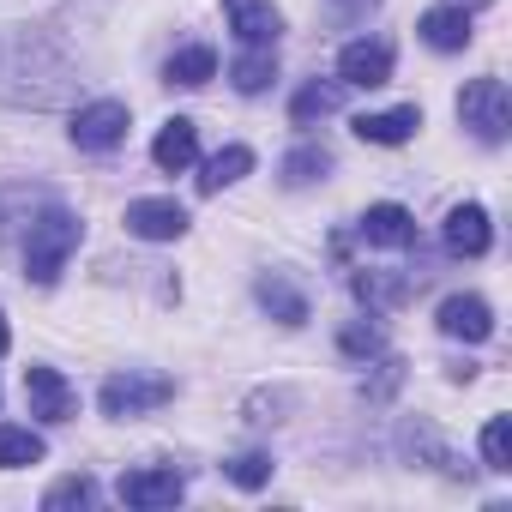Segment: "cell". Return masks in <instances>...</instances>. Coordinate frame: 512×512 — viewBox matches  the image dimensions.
Instances as JSON below:
<instances>
[{
	"label": "cell",
	"instance_id": "8fae6325",
	"mask_svg": "<svg viewBox=\"0 0 512 512\" xmlns=\"http://www.w3.org/2000/svg\"><path fill=\"white\" fill-rule=\"evenodd\" d=\"M440 332L464 338V344H482V338H494V308L482 296H446L440 302Z\"/></svg>",
	"mask_w": 512,
	"mask_h": 512
},
{
	"label": "cell",
	"instance_id": "d6986e66",
	"mask_svg": "<svg viewBox=\"0 0 512 512\" xmlns=\"http://www.w3.org/2000/svg\"><path fill=\"white\" fill-rule=\"evenodd\" d=\"M211 73H217V49H205V43L175 49V55H169V67H163V79H169V85H181V91L211 85Z\"/></svg>",
	"mask_w": 512,
	"mask_h": 512
},
{
	"label": "cell",
	"instance_id": "277c9868",
	"mask_svg": "<svg viewBox=\"0 0 512 512\" xmlns=\"http://www.w3.org/2000/svg\"><path fill=\"white\" fill-rule=\"evenodd\" d=\"M127 127H133L127 103L103 97V103H85V109L73 115V145H79V151H115V145L127 139Z\"/></svg>",
	"mask_w": 512,
	"mask_h": 512
},
{
	"label": "cell",
	"instance_id": "5b68a950",
	"mask_svg": "<svg viewBox=\"0 0 512 512\" xmlns=\"http://www.w3.org/2000/svg\"><path fill=\"white\" fill-rule=\"evenodd\" d=\"M115 494H121L127 506H139V512H157V506H175V500L187 494V476H181L175 464H157V470H127Z\"/></svg>",
	"mask_w": 512,
	"mask_h": 512
},
{
	"label": "cell",
	"instance_id": "e0dca14e",
	"mask_svg": "<svg viewBox=\"0 0 512 512\" xmlns=\"http://www.w3.org/2000/svg\"><path fill=\"white\" fill-rule=\"evenodd\" d=\"M416 127H422V109H416V103L386 109V115H356V133H362L368 145H404Z\"/></svg>",
	"mask_w": 512,
	"mask_h": 512
},
{
	"label": "cell",
	"instance_id": "44dd1931",
	"mask_svg": "<svg viewBox=\"0 0 512 512\" xmlns=\"http://www.w3.org/2000/svg\"><path fill=\"white\" fill-rule=\"evenodd\" d=\"M43 434L37 428H13V422H0V470H25V464H43Z\"/></svg>",
	"mask_w": 512,
	"mask_h": 512
},
{
	"label": "cell",
	"instance_id": "4fadbf2b",
	"mask_svg": "<svg viewBox=\"0 0 512 512\" xmlns=\"http://www.w3.org/2000/svg\"><path fill=\"white\" fill-rule=\"evenodd\" d=\"M356 229H362V241H374V247H416V217H410L404 205H368Z\"/></svg>",
	"mask_w": 512,
	"mask_h": 512
},
{
	"label": "cell",
	"instance_id": "f1b7e54d",
	"mask_svg": "<svg viewBox=\"0 0 512 512\" xmlns=\"http://www.w3.org/2000/svg\"><path fill=\"white\" fill-rule=\"evenodd\" d=\"M7 344H13V332H7V314H0V356H7Z\"/></svg>",
	"mask_w": 512,
	"mask_h": 512
},
{
	"label": "cell",
	"instance_id": "9a60e30c",
	"mask_svg": "<svg viewBox=\"0 0 512 512\" xmlns=\"http://www.w3.org/2000/svg\"><path fill=\"white\" fill-rule=\"evenodd\" d=\"M253 296H260V308L278 320V326H308V296L290 284V278H260V284H253Z\"/></svg>",
	"mask_w": 512,
	"mask_h": 512
},
{
	"label": "cell",
	"instance_id": "9c48e42d",
	"mask_svg": "<svg viewBox=\"0 0 512 512\" xmlns=\"http://www.w3.org/2000/svg\"><path fill=\"white\" fill-rule=\"evenodd\" d=\"M223 13H229V31H235L247 49H272L278 31H284V19H278L272 0H223Z\"/></svg>",
	"mask_w": 512,
	"mask_h": 512
},
{
	"label": "cell",
	"instance_id": "8992f818",
	"mask_svg": "<svg viewBox=\"0 0 512 512\" xmlns=\"http://www.w3.org/2000/svg\"><path fill=\"white\" fill-rule=\"evenodd\" d=\"M25 404H31V416H43V422H67V416L79 410V392L67 386L61 368H25Z\"/></svg>",
	"mask_w": 512,
	"mask_h": 512
},
{
	"label": "cell",
	"instance_id": "7c38bea8",
	"mask_svg": "<svg viewBox=\"0 0 512 512\" xmlns=\"http://www.w3.org/2000/svg\"><path fill=\"white\" fill-rule=\"evenodd\" d=\"M416 37L428 43V49H440V55H458V49H470V13L464 7H428L422 13V25H416Z\"/></svg>",
	"mask_w": 512,
	"mask_h": 512
},
{
	"label": "cell",
	"instance_id": "7a4b0ae2",
	"mask_svg": "<svg viewBox=\"0 0 512 512\" xmlns=\"http://www.w3.org/2000/svg\"><path fill=\"white\" fill-rule=\"evenodd\" d=\"M458 121H464L482 145H500L506 127H512V97H506V85H500L494 73L470 79V85L458 91Z\"/></svg>",
	"mask_w": 512,
	"mask_h": 512
},
{
	"label": "cell",
	"instance_id": "603a6c76",
	"mask_svg": "<svg viewBox=\"0 0 512 512\" xmlns=\"http://www.w3.org/2000/svg\"><path fill=\"white\" fill-rule=\"evenodd\" d=\"M332 175V151L326 145H296L290 157H284V187H314V181H326Z\"/></svg>",
	"mask_w": 512,
	"mask_h": 512
},
{
	"label": "cell",
	"instance_id": "ffe728a7",
	"mask_svg": "<svg viewBox=\"0 0 512 512\" xmlns=\"http://www.w3.org/2000/svg\"><path fill=\"white\" fill-rule=\"evenodd\" d=\"M229 79H235V91H241V97H260V91L278 79V55H272V49H247V55H235Z\"/></svg>",
	"mask_w": 512,
	"mask_h": 512
},
{
	"label": "cell",
	"instance_id": "83f0119b",
	"mask_svg": "<svg viewBox=\"0 0 512 512\" xmlns=\"http://www.w3.org/2000/svg\"><path fill=\"white\" fill-rule=\"evenodd\" d=\"M398 380H404V362H398V356H386V362H380V380H374V386H362V398H368V404H386V398L398 392Z\"/></svg>",
	"mask_w": 512,
	"mask_h": 512
},
{
	"label": "cell",
	"instance_id": "484cf974",
	"mask_svg": "<svg viewBox=\"0 0 512 512\" xmlns=\"http://www.w3.org/2000/svg\"><path fill=\"white\" fill-rule=\"evenodd\" d=\"M223 476H229L235 488H266V482H272V458H266V452H241V458L223 464Z\"/></svg>",
	"mask_w": 512,
	"mask_h": 512
},
{
	"label": "cell",
	"instance_id": "ac0fdd59",
	"mask_svg": "<svg viewBox=\"0 0 512 512\" xmlns=\"http://www.w3.org/2000/svg\"><path fill=\"white\" fill-rule=\"evenodd\" d=\"M350 290H356V302H368V308H404V302H410V290H416V278H392V272H350Z\"/></svg>",
	"mask_w": 512,
	"mask_h": 512
},
{
	"label": "cell",
	"instance_id": "ba28073f",
	"mask_svg": "<svg viewBox=\"0 0 512 512\" xmlns=\"http://www.w3.org/2000/svg\"><path fill=\"white\" fill-rule=\"evenodd\" d=\"M127 229L139 241H181L187 235V205H175V199H133L127 205Z\"/></svg>",
	"mask_w": 512,
	"mask_h": 512
},
{
	"label": "cell",
	"instance_id": "5bb4252c",
	"mask_svg": "<svg viewBox=\"0 0 512 512\" xmlns=\"http://www.w3.org/2000/svg\"><path fill=\"white\" fill-rule=\"evenodd\" d=\"M193 157H199V127H193L187 115L163 121V133H157V145H151V163H157V169H169V175H181Z\"/></svg>",
	"mask_w": 512,
	"mask_h": 512
},
{
	"label": "cell",
	"instance_id": "d4e9b609",
	"mask_svg": "<svg viewBox=\"0 0 512 512\" xmlns=\"http://www.w3.org/2000/svg\"><path fill=\"white\" fill-rule=\"evenodd\" d=\"M482 464L488 470H512V422L506 416H488V428H482Z\"/></svg>",
	"mask_w": 512,
	"mask_h": 512
},
{
	"label": "cell",
	"instance_id": "3957f363",
	"mask_svg": "<svg viewBox=\"0 0 512 512\" xmlns=\"http://www.w3.org/2000/svg\"><path fill=\"white\" fill-rule=\"evenodd\" d=\"M175 398V380L169 374H109L103 380V392H97V404H103V416H115V422H127V416H145V410H163Z\"/></svg>",
	"mask_w": 512,
	"mask_h": 512
},
{
	"label": "cell",
	"instance_id": "2e32d148",
	"mask_svg": "<svg viewBox=\"0 0 512 512\" xmlns=\"http://www.w3.org/2000/svg\"><path fill=\"white\" fill-rule=\"evenodd\" d=\"M344 91H350L344 79H326V85L314 79V85H302V91L290 97V121H296V127H314V121L338 115V109H344Z\"/></svg>",
	"mask_w": 512,
	"mask_h": 512
},
{
	"label": "cell",
	"instance_id": "30bf717a",
	"mask_svg": "<svg viewBox=\"0 0 512 512\" xmlns=\"http://www.w3.org/2000/svg\"><path fill=\"white\" fill-rule=\"evenodd\" d=\"M494 241V223L482 205H452L446 211V253H458V260H482Z\"/></svg>",
	"mask_w": 512,
	"mask_h": 512
},
{
	"label": "cell",
	"instance_id": "cb8c5ba5",
	"mask_svg": "<svg viewBox=\"0 0 512 512\" xmlns=\"http://www.w3.org/2000/svg\"><path fill=\"white\" fill-rule=\"evenodd\" d=\"M91 500H97V482H91L85 470L61 476V482H55V488L43 494V506H49V512H67V506H91Z\"/></svg>",
	"mask_w": 512,
	"mask_h": 512
},
{
	"label": "cell",
	"instance_id": "7402d4cb",
	"mask_svg": "<svg viewBox=\"0 0 512 512\" xmlns=\"http://www.w3.org/2000/svg\"><path fill=\"white\" fill-rule=\"evenodd\" d=\"M247 169H253V151H247V145H223V151L205 163V175H199V193H223V187H235Z\"/></svg>",
	"mask_w": 512,
	"mask_h": 512
},
{
	"label": "cell",
	"instance_id": "52a82bcc",
	"mask_svg": "<svg viewBox=\"0 0 512 512\" xmlns=\"http://www.w3.org/2000/svg\"><path fill=\"white\" fill-rule=\"evenodd\" d=\"M338 79L344 85H356V91H380L386 79H392V49L386 43H344V55H338Z\"/></svg>",
	"mask_w": 512,
	"mask_h": 512
},
{
	"label": "cell",
	"instance_id": "4316f807",
	"mask_svg": "<svg viewBox=\"0 0 512 512\" xmlns=\"http://www.w3.org/2000/svg\"><path fill=\"white\" fill-rule=\"evenodd\" d=\"M338 350H344V356H356V362H368V356H380V350H386V338H380V326L356 320V326H344V332H338Z\"/></svg>",
	"mask_w": 512,
	"mask_h": 512
},
{
	"label": "cell",
	"instance_id": "f546056e",
	"mask_svg": "<svg viewBox=\"0 0 512 512\" xmlns=\"http://www.w3.org/2000/svg\"><path fill=\"white\" fill-rule=\"evenodd\" d=\"M338 7H344V13H362V7H374V0H338Z\"/></svg>",
	"mask_w": 512,
	"mask_h": 512
},
{
	"label": "cell",
	"instance_id": "6da1fadb",
	"mask_svg": "<svg viewBox=\"0 0 512 512\" xmlns=\"http://www.w3.org/2000/svg\"><path fill=\"white\" fill-rule=\"evenodd\" d=\"M79 241H85V223H79L73 211L49 205L43 217H31V235H25V278L49 290V284L67 272V260L79 253Z\"/></svg>",
	"mask_w": 512,
	"mask_h": 512
},
{
	"label": "cell",
	"instance_id": "4dcf8cb0",
	"mask_svg": "<svg viewBox=\"0 0 512 512\" xmlns=\"http://www.w3.org/2000/svg\"><path fill=\"white\" fill-rule=\"evenodd\" d=\"M0 235H7V211H0Z\"/></svg>",
	"mask_w": 512,
	"mask_h": 512
}]
</instances>
